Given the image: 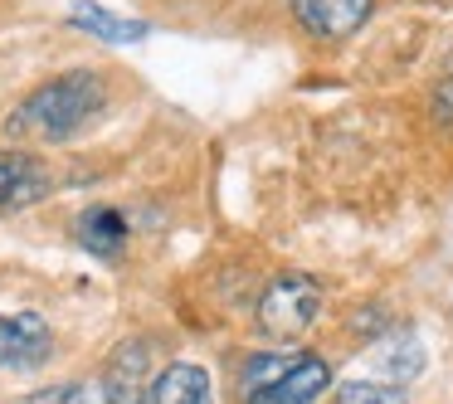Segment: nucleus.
Returning a JSON list of instances; mask_svg holds the SVG:
<instances>
[{"label": "nucleus", "instance_id": "1", "mask_svg": "<svg viewBox=\"0 0 453 404\" xmlns=\"http://www.w3.org/2000/svg\"><path fill=\"white\" fill-rule=\"evenodd\" d=\"M108 108V83L98 73H59L40 83L20 112L11 118V137H35V141H69Z\"/></svg>", "mask_w": 453, "mask_h": 404}, {"label": "nucleus", "instance_id": "2", "mask_svg": "<svg viewBox=\"0 0 453 404\" xmlns=\"http://www.w3.org/2000/svg\"><path fill=\"white\" fill-rule=\"evenodd\" d=\"M322 312V283L312 273H283L258 297V332L273 341H297Z\"/></svg>", "mask_w": 453, "mask_h": 404}, {"label": "nucleus", "instance_id": "3", "mask_svg": "<svg viewBox=\"0 0 453 404\" xmlns=\"http://www.w3.org/2000/svg\"><path fill=\"white\" fill-rule=\"evenodd\" d=\"M54 355V332L40 312L0 316V365L5 370H40Z\"/></svg>", "mask_w": 453, "mask_h": 404}, {"label": "nucleus", "instance_id": "4", "mask_svg": "<svg viewBox=\"0 0 453 404\" xmlns=\"http://www.w3.org/2000/svg\"><path fill=\"white\" fill-rule=\"evenodd\" d=\"M293 15L312 40H346L371 20V0H293Z\"/></svg>", "mask_w": 453, "mask_h": 404}, {"label": "nucleus", "instance_id": "5", "mask_svg": "<svg viewBox=\"0 0 453 404\" xmlns=\"http://www.w3.org/2000/svg\"><path fill=\"white\" fill-rule=\"evenodd\" d=\"M44 195H50V171L25 151H0V215L30 210Z\"/></svg>", "mask_w": 453, "mask_h": 404}, {"label": "nucleus", "instance_id": "6", "mask_svg": "<svg viewBox=\"0 0 453 404\" xmlns=\"http://www.w3.org/2000/svg\"><path fill=\"white\" fill-rule=\"evenodd\" d=\"M73 239H79L93 258H103V263H122V254H127V219L112 205H93L79 215Z\"/></svg>", "mask_w": 453, "mask_h": 404}, {"label": "nucleus", "instance_id": "7", "mask_svg": "<svg viewBox=\"0 0 453 404\" xmlns=\"http://www.w3.org/2000/svg\"><path fill=\"white\" fill-rule=\"evenodd\" d=\"M142 404H215V390H210L205 365L171 361L166 370L147 385V400H142Z\"/></svg>", "mask_w": 453, "mask_h": 404}, {"label": "nucleus", "instance_id": "8", "mask_svg": "<svg viewBox=\"0 0 453 404\" xmlns=\"http://www.w3.org/2000/svg\"><path fill=\"white\" fill-rule=\"evenodd\" d=\"M103 380L112 385V394H118L122 404H137L147 400V385H151V346L147 341H122L118 351L108 355V375Z\"/></svg>", "mask_w": 453, "mask_h": 404}, {"label": "nucleus", "instance_id": "9", "mask_svg": "<svg viewBox=\"0 0 453 404\" xmlns=\"http://www.w3.org/2000/svg\"><path fill=\"white\" fill-rule=\"evenodd\" d=\"M326 385H332V370H326L322 355H297V361L283 370V380H278L273 390H264L258 400H249V404H312Z\"/></svg>", "mask_w": 453, "mask_h": 404}, {"label": "nucleus", "instance_id": "10", "mask_svg": "<svg viewBox=\"0 0 453 404\" xmlns=\"http://www.w3.org/2000/svg\"><path fill=\"white\" fill-rule=\"evenodd\" d=\"M69 25H79L83 34H93V40H108V44H137L147 40L151 25L147 20H127V15H112L103 11V5H93V0H79L69 11Z\"/></svg>", "mask_w": 453, "mask_h": 404}, {"label": "nucleus", "instance_id": "11", "mask_svg": "<svg viewBox=\"0 0 453 404\" xmlns=\"http://www.w3.org/2000/svg\"><path fill=\"white\" fill-rule=\"evenodd\" d=\"M375 365H380L385 375H395V380H414V375L424 370V346H419V336H410V332L385 336V341L375 346Z\"/></svg>", "mask_w": 453, "mask_h": 404}, {"label": "nucleus", "instance_id": "12", "mask_svg": "<svg viewBox=\"0 0 453 404\" xmlns=\"http://www.w3.org/2000/svg\"><path fill=\"white\" fill-rule=\"evenodd\" d=\"M297 355H254V361H244V375H239V390H244V404L258 400L264 390H273L278 380H283V370L293 365Z\"/></svg>", "mask_w": 453, "mask_h": 404}, {"label": "nucleus", "instance_id": "13", "mask_svg": "<svg viewBox=\"0 0 453 404\" xmlns=\"http://www.w3.org/2000/svg\"><path fill=\"white\" fill-rule=\"evenodd\" d=\"M336 404H410V400H404V390L380 380H346L336 390Z\"/></svg>", "mask_w": 453, "mask_h": 404}, {"label": "nucleus", "instance_id": "14", "mask_svg": "<svg viewBox=\"0 0 453 404\" xmlns=\"http://www.w3.org/2000/svg\"><path fill=\"white\" fill-rule=\"evenodd\" d=\"M59 404H122V400L112 394V385L103 380V375H88V380L59 390Z\"/></svg>", "mask_w": 453, "mask_h": 404}, {"label": "nucleus", "instance_id": "15", "mask_svg": "<svg viewBox=\"0 0 453 404\" xmlns=\"http://www.w3.org/2000/svg\"><path fill=\"white\" fill-rule=\"evenodd\" d=\"M439 112H443V122H453V73H449V83L439 88Z\"/></svg>", "mask_w": 453, "mask_h": 404}]
</instances>
